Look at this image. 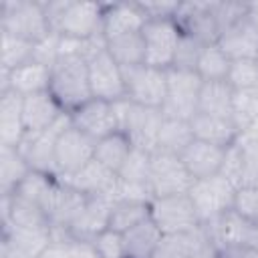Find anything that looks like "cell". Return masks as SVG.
Returning a JSON list of instances; mask_svg holds the SVG:
<instances>
[{"instance_id": "obj_1", "label": "cell", "mask_w": 258, "mask_h": 258, "mask_svg": "<svg viewBox=\"0 0 258 258\" xmlns=\"http://www.w3.org/2000/svg\"><path fill=\"white\" fill-rule=\"evenodd\" d=\"M48 91L58 101V105L73 113L89 99H93L89 85V62L77 54H62L50 69Z\"/></svg>"}, {"instance_id": "obj_2", "label": "cell", "mask_w": 258, "mask_h": 258, "mask_svg": "<svg viewBox=\"0 0 258 258\" xmlns=\"http://www.w3.org/2000/svg\"><path fill=\"white\" fill-rule=\"evenodd\" d=\"M0 30L38 42L50 34L44 4L34 0H4L0 4Z\"/></svg>"}, {"instance_id": "obj_3", "label": "cell", "mask_w": 258, "mask_h": 258, "mask_svg": "<svg viewBox=\"0 0 258 258\" xmlns=\"http://www.w3.org/2000/svg\"><path fill=\"white\" fill-rule=\"evenodd\" d=\"M236 189L238 187L222 173L206 177V179H196L191 183L187 196L200 216L202 226L218 220L220 216L232 210Z\"/></svg>"}, {"instance_id": "obj_4", "label": "cell", "mask_w": 258, "mask_h": 258, "mask_svg": "<svg viewBox=\"0 0 258 258\" xmlns=\"http://www.w3.org/2000/svg\"><path fill=\"white\" fill-rule=\"evenodd\" d=\"M202 83L204 81L196 71L167 69V93L161 105V115L165 119L189 121L198 113Z\"/></svg>"}, {"instance_id": "obj_5", "label": "cell", "mask_w": 258, "mask_h": 258, "mask_svg": "<svg viewBox=\"0 0 258 258\" xmlns=\"http://www.w3.org/2000/svg\"><path fill=\"white\" fill-rule=\"evenodd\" d=\"M71 125H73L71 113H62L46 131H42V133H26L22 137V141H20V145L16 149L24 155V159L28 161L32 171H40V173L56 177V155H54L56 139Z\"/></svg>"}, {"instance_id": "obj_6", "label": "cell", "mask_w": 258, "mask_h": 258, "mask_svg": "<svg viewBox=\"0 0 258 258\" xmlns=\"http://www.w3.org/2000/svg\"><path fill=\"white\" fill-rule=\"evenodd\" d=\"M125 79L127 99L135 105L161 109L167 93V71L149 64L121 67Z\"/></svg>"}, {"instance_id": "obj_7", "label": "cell", "mask_w": 258, "mask_h": 258, "mask_svg": "<svg viewBox=\"0 0 258 258\" xmlns=\"http://www.w3.org/2000/svg\"><path fill=\"white\" fill-rule=\"evenodd\" d=\"M191 183H194V177L187 173L179 155L159 151V149H155L151 153V167H149L151 198L187 194Z\"/></svg>"}, {"instance_id": "obj_8", "label": "cell", "mask_w": 258, "mask_h": 258, "mask_svg": "<svg viewBox=\"0 0 258 258\" xmlns=\"http://www.w3.org/2000/svg\"><path fill=\"white\" fill-rule=\"evenodd\" d=\"M141 36L145 44V64L163 71L171 69L181 36L177 22L173 18H151L145 22Z\"/></svg>"}, {"instance_id": "obj_9", "label": "cell", "mask_w": 258, "mask_h": 258, "mask_svg": "<svg viewBox=\"0 0 258 258\" xmlns=\"http://www.w3.org/2000/svg\"><path fill=\"white\" fill-rule=\"evenodd\" d=\"M149 208H151V220L161 230V234L196 232L202 228L200 216L187 194L153 198Z\"/></svg>"}, {"instance_id": "obj_10", "label": "cell", "mask_w": 258, "mask_h": 258, "mask_svg": "<svg viewBox=\"0 0 258 258\" xmlns=\"http://www.w3.org/2000/svg\"><path fill=\"white\" fill-rule=\"evenodd\" d=\"M95 147L97 141L71 125L64 129L56 139V179L77 173L81 167H85L91 159H95Z\"/></svg>"}, {"instance_id": "obj_11", "label": "cell", "mask_w": 258, "mask_h": 258, "mask_svg": "<svg viewBox=\"0 0 258 258\" xmlns=\"http://www.w3.org/2000/svg\"><path fill=\"white\" fill-rule=\"evenodd\" d=\"M89 85L95 99H103L109 103L127 99L123 69L107 50L89 60Z\"/></svg>"}, {"instance_id": "obj_12", "label": "cell", "mask_w": 258, "mask_h": 258, "mask_svg": "<svg viewBox=\"0 0 258 258\" xmlns=\"http://www.w3.org/2000/svg\"><path fill=\"white\" fill-rule=\"evenodd\" d=\"M103 10L105 4L99 2H69L56 32L60 36L87 40L103 32Z\"/></svg>"}, {"instance_id": "obj_13", "label": "cell", "mask_w": 258, "mask_h": 258, "mask_svg": "<svg viewBox=\"0 0 258 258\" xmlns=\"http://www.w3.org/2000/svg\"><path fill=\"white\" fill-rule=\"evenodd\" d=\"M173 20L181 32L198 38L202 44L218 42L220 26L214 16V2H179Z\"/></svg>"}, {"instance_id": "obj_14", "label": "cell", "mask_w": 258, "mask_h": 258, "mask_svg": "<svg viewBox=\"0 0 258 258\" xmlns=\"http://www.w3.org/2000/svg\"><path fill=\"white\" fill-rule=\"evenodd\" d=\"M71 121L77 129L93 137L95 141L119 131V121L115 113V105L103 99H89L85 105L71 113Z\"/></svg>"}, {"instance_id": "obj_15", "label": "cell", "mask_w": 258, "mask_h": 258, "mask_svg": "<svg viewBox=\"0 0 258 258\" xmlns=\"http://www.w3.org/2000/svg\"><path fill=\"white\" fill-rule=\"evenodd\" d=\"M161 121H163L161 109L131 103L123 123V133L129 137L133 147L153 153L157 149V135Z\"/></svg>"}, {"instance_id": "obj_16", "label": "cell", "mask_w": 258, "mask_h": 258, "mask_svg": "<svg viewBox=\"0 0 258 258\" xmlns=\"http://www.w3.org/2000/svg\"><path fill=\"white\" fill-rule=\"evenodd\" d=\"M89 196L73 189L71 185L62 183L60 179L54 181V185L50 187L46 200L42 202V210L48 216L50 228H71V224L75 222V218L81 214L85 202Z\"/></svg>"}, {"instance_id": "obj_17", "label": "cell", "mask_w": 258, "mask_h": 258, "mask_svg": "<svg viewBox=\"0 0 258 258\" xmlns=\"http://www.w3.org/2000/svg\"><path fill=\"white\" fill-rule=\"evenodd\" d=\"M115 200L109 196H89L81 214L71 224L69 232L75 240H93L97 234L109 228V218L113 212Z\"/></svg>"}, {"instance_id": "obj_18", "label": "cell", "mask_w": 258, "mask_h": 258, "mask_svg": "<svg viewBox=\"0 0 258 258\" xmlns=\"http://www.w3.org/2000/svg\"><path fill=\"white\" fill-rule=\"evenodd\" d=\"M62 183L71 185L73 189L85 194V196H109L115 200L117 189V173L107 169L97 159H91L85 167H81L77 173L58 177Z\"/></svg>"}, {"instance_id": "obj_19", "label": "cell", "mask_w": 258, "mask_h": 258, "mask_svg": "<svg viewBox=\"0 0 258 258\" xmlns=\"http://www.w3.org/2000/svg\"><path fill=\"white\" fill-rule=\"evenodd\" d=\"M224 155H226V149L224 147H218V145H212V143L194 139L179 153V159L183 161L187 173L196 181V179H206V177L218 175L222 171Z\"/></svg>"}, {"instance_id": "obj_20", "label": "cell", "mask_w": 258, "mask_h": 258, "mask_svg": "<svg viewBox=\"0 0 258 258\" xmlns=\"http://www.w3.org/2000/svg\"><path fill=\"white\" fill-rule=\"evenodd\" d=\"M62 113H67L50 91H40L28 97H22V123L26 133L46 131Z\"/></svg>"}, {"instance_id": "obj_21", "label": "cell", "mask_w": 258, "mask_h": 258, "mask_svg": "<svg viewBox=\"0 0 258 258\" xmlns=\"http://www.w3.org/2000/svg\"><path fill=\"white\" fill-rule=\"evenodd\" d=\"M147 22V16L139 2L131 4H105L103 10V34L107 40L123 36V34H133L141 32Z\"/></svg>"}, {"instance_id": "obj_22", "label": "cell", "mask_w": 258, "mask_h": 258, "mask_svg": "<svg viewBox=\"0 0 258 258\" xmlns=\"http://www.w3.org/2000/svg\"><path fill=\"white\" fill-rule=\"evenodd\" d=\"M2 85L0 91L12 89L14 93H18L20 97H28L40 91H48L50 85V67L36 62V60H28L26 64L6 73L2 71Z\"/></svg>"}, {"instance_id": "obj_23", "label": "cell", "mask_w": 258, "mask_h": 258, "mask_svg": "<svg viewBox=\"0 0 258 258\" xmlns=\"http://www.w3.org/2000/svg\"><path fill=\"white\" fill-rule=\"evenodd\" d=\"M218 46L234 58H256L258 56V30L250 24L246 14L224 28L218 36Z\"/></svg>"}, {"instance_id": "obj_24", "label": "cell", "mask_w": 258, "mask_h": 258, "mask_svg": "<svg viewBox=\"0 0 258 258\" xmlns=\"http://www.w3.org/2000/svg\"><path fill=\"white\" fill-rule=\"evenodd\" d=\"M194 137L218 147H230L238 141L240 129L234 123V119L228 117H216V115H206V113H196L189 119Z\"/></svg>"}, {"instance_id": "obj_25", "label": "cell", "mask_w": 258, "mask_h": 258, "mask_svg": "<svg viewBox=\"0 0 258 258\" xmlns=\"http://www.w3.org/2000/svg\"><path fill=\"white\" fill-rule=\"evenodd\" d=\"M24 135L22 97L12 89L0 91V145L18 147Z\"/></svg>"}, {"instance_id": "obj_26", "label": "cell", "mask_w": 258, "mask_h": 258, "mask_svg": "<svg viewBox=\"0 0 258 258\" xmlns=\"http://www.w3.org/2000/svg\"><path fill=\"white\" fill-rule=\"evenodd\" d=\"M2 224H14L20 228H50L44 210L16 194L2 196Z\"/></svg>"}, {"instance_id": "obj_27", "label": "cell", "mask_w": 258, "mask_h": 258, "mask_svg": "<svg viewBox=\"0 0 258 258\" xmlns=\"http://www.w3.org/2000/svg\"><path fill=\"white\" fill-rule=\"evenodd\" d=\"M208 242L210 240H208L204 228H200L196 232L163 234L153 258H198Z\"/></svg>"}, {"instance_id": "obj_28", "label": "cell", "mask_w": 258, "mask_h": 258, "mask_svg": "<svg viewBox=\"0 0 258 258\" xmlns=\"http://www.w3.org/2000/svg\"><path fill=\"white\" fill-rule=\"evenodd\" d=\"M2 240L28 258H38L52 242L50 228H20L14 224H2Z\"/></svg>"}, {"instance_id": "obj_29", "label": "cell", "mask_w": 258, "mask_h": 258, "mask_svg": "<svg viewBox=\"0 0 258 258\" xmlns=\"http://www.w3.org/2000/svg\"><path fill=\"white\" fill-rule=\"evenodd\" d=\"M198 113L228 117L234 119V89L228 81H204L200 99H198Z\"/></svg>"}, {"instance_id": "obj_30", "label": "cell", "mask_w": 258, "mask_h": 258, "mask_svg": "<svg viewBox=\"0 0 258 258\" xmlns=\"http://www.w3.org/2000/svg\"><path fill=\"white\" fill-rule=\"evenodd\" d=\"M161 236V230L151 218L129 228L127 232H123L125 258H153Z\"/></svg>"}, {"instance_id": "obj_31", "label": "cell", "mask_w": 258, "mask_h": 258, "mask_svg": "<svg viewBox=\"0 0 258 258\" xmlns=\"http://www.w3.org/2000/svg\"><path fill=\"white\" fill-rule=\"evenodd\" d=\"M30 165L16 147L0 145V194H14L20 181L30 173Z\"/></svg>"}, {"instance_id": "obj_32", "label": "cell", "mask_w": 258, "mask_h": 258, "mask_svg": "<svg viewBox=\"0 0 258 258\" xmlns=\"http://www.w3.org/2000/svg\"><path fill=\"white\" fill-rule=\"evenodd\" d=\"M131 149H133V145H131L129 137L123 131H115L97 141L95 159L99 163H103L107 169H111L113 173H119V169L127 161Z\"/></svg>"}, {"instance_id": "obj_33", "label": "cell", "mask_w": 258, "mask_h": 258, "mask_svg": "<svg viewBox=\"0 0 258 258\" xmlns=\"http://www.w3.org/2000/svg\"><path fill=\"white\" fill-rule=\"evenodd\" d=\"M194 139L196 137H194V131H191L189 121L165 119L163 117L161 127H159V135H157V149L179 155Z\"/></svg>"}, {"instance_id": "obj_34", "label": "cell", "mask_w": 258, "mask_h": 258, "mask_svg": "<svg viewBox=\"0 0 258 258\" xmlns=\"http://www.w3.org/2000/svg\"><path fill=\"white\" fill-rule=\"evenodd\" d=\"M151 202H139V200H119L113 206L111 218H109V228L115 232H127L129 228L145 222L151 218Z\"/></svg>"}, {"instance_id": "obj_35", "label": "cell", "mask_w": 258, "mask_h": 258, "mask_svg": "<svg viewBox=\"0 0 258 258\" xmlns=\"http://www.w3.org/2000/svg\"><path fill=\"white\" fill-rule=\"evenodd\" d=\"M107 52L115 58L119 67H135L145 62V44L141 32L123 34L107 40Z\"/></svg>"}, {"instance_id": "obj_36", "label": "cell", "mask_w": 258, "mask_h": 258, "mask_svg": "<svg viewBox=\"0 0 258 258\" xmlns=\"http://www.w3.org/2000/svg\"><path fill=\"white\" fill-rule=\"evenodd\" d=\"M230 64L232 58L218 46V42H212L202 48L196 73L200 75L202 81H226L230 73Z\"/></svg>"}, {"instance_id": "obj_37", "label": "cell", "mask_w": 258, "mask_h": 258, "mask_svg": "<svg viewBox=\"0 0 258 258\" xmlns=\"http://www.w3.org/2000/svg\"><path fill=\"white\" fill-rule=\"evenodd\" d=\"M0 38H2V64L0 71H14L22 64H26L28 60H32V50H34V42L18 38L10 32L0 30Z\"/></svg>"}, {"instance_id": "obj_38", "label": "cell", "mask_w": 258, "mask_h": 258, "mask_svg": "<svg viewBox=\"0 0 258 258\" xmlns=\"http://www.w3.org/2000/svg\"><path fill=\"white\" fill-rule=\"evenodd\" d=\"M149 167H151V153L133 147L129 157H127V161L119 169L117 177L123 183L149 187Z\"/></svg>"}, {"instance_id": "obj_39", "label": "cell", "mask_w": 258, "mask_h": 258, "mask_svg": "<svg viewBox=\"0 0 258 258\" xmlns=\"http://www.w3.org/2000/svg\"><path fill=\"white\" fill-rule=\"evenodd\" d=\"M226 81L234 91H258V60L234 58Z\"/></svg>"}, {"instance_id": "obj_40", "label": "cell", "mask_w": 258, "mask_h": 258, "mask_svg": "<svg viewBox=\"0 0 258 258\" xmlns=\"http://www.w3.org/2000/svg\"><path fill=\"white\" fill-rule=\"evenodd\" d=\"M54 181H56V177H52V175H46V173H40V171H30L20 181V185L14 189V194L24 198V200H30V202H34L42 208V202L46 200Z\"/></svg>"}, {"instance_id": "obj_41", "label": "cell", "mask_w": 258, "mask_h": 258, "mask_svg": "<svg viewBox=\"0 0 258 258\" xmlns=\"http://www.w3.org/2000/svg\"><path fill=\"white\" fill-rule=\"evenodd\" d=\"M234 123L240 133L258 121V91H234Z\"/></svg>"}, {"instance_id": "obj_42", "label": "cell", "mask_w": 258, "mask_h": 258, "mask_svg": "<svg viewBox=\"0 0 258 258\" xmlns=\"http://www.w3.org/2000/svg\"><path fill=\"white\" fill-rule=\"evenodd\" d=\"M206 44H202L198 38L181 32L179 42H177V50H175V58L171 69H181V71H196L198 67V58L202 54V48Z\"/></svg>"}, {"instance_id": "obj_43", "label": "cell", "mask_w": 258, "mask_h": 258, "mask_svg": "<svg viewBox=\"0 0 258 258\" xmlns=\"http://www.w3.org/2000/svg\"><path fill=\"white\" fill-rule=\"evenodd\" d=\"M232 212H236L240 218L258 224V187L254 185H240L234 196Z\"/></svg>"}, {"instance_id": "obj_44", "label": "cell", "mask_w": 258, "mask_h": 258, "mask_svg": "<svg viewBox=\"0 0 258 258\" xmlns=\"http://www.w3.org/2000/svg\"><path fill=\"white\" fill-rule=\"evenodd\" d=\"M244 167H246V155L244 149L240 147V143L236 141L234 145L226 147V155H224V163H222V175L228 177L236 187L242 185V177H244Z\"/></svg>"}, {"instance_id": "obj_45", "label": "cell", "mask_w": 258, "mask_h": 258, "mask_svg": "<svg viewBox=\"0 0 258 258\" xmlns=\"http://www.w3.org/2000/svg\"><path fill=\"white\" fill-rule=\"evenodd\" d=\"M101 258H125V246H123V234L115 232L111 228L97 234L93 240H89Z\"/></svg>"}, {"instance_id": "obj_46", "label": "cell", "mask_w": 258, "mask_h": 258, "mask_svg": "<svg viewBox=\"0 0 258 258\" xmlns=\"http://www.w3.org/2000/svg\"><path fill=\"white\" fill-rule=\"evenodd\" d=\"M58 44H60V34H58V32L46 34L42 40L34 42L32 60L42 62V64H46V67L52 69V64L58 60Z\"/></svg>"}, {"instance_id": "obj_47", "label": "cell", "mask_w": 258, "mask_h": 258, "mask_svg": "<svg viewBox=\"0 0 258 258\" xmlns=\"http://www.w3.org/2000/svg\"><path fill=\"white\" fill-rule=\"evenodd\" d=\"M147 20L151 18H173L179 2H139Z\"/></svg>"}, {"instance_id": "obj_48", "label": "cell", "mask_w": 258, "mask_h": 258, "mask_svg": "<svg viewBox=\"0 0 258 258\" xmlns=\"http://www.w3.org/2000/svg\"><path fill=\"white\" fill-rule=\"evenodd\" d=\"M214 248L218 258H258V248L244 244H220Z\"/></svg>"}, {"instance_id": "obj_49", "label": "cell", "mask_w": 258, "mask_h": 258, "mask_svg": "<svg viewBox=\"0 0 258 258\" xmlns=\"http://www.w3.org/2000/svg\"><path fill=\"white\" fill-rule=\"evenodd\" d=\"M71 256L73 258H101L89 240H73L71 242Z\"/></svg>"}, {"instance_id": "obj_50", "label": "cell", "mask_w": 258, "mask_h": 258, "mask_svg": "<svg viewBox=\"0 0 258 258\" xmlns=\"http://www.w3.org/2000/svg\"><path fill=\"white\" fill-rule=\"evenodd\" d=\"M38 258H73L71 256V242H50Z\"/></svg>"}, {"instance_id": "obj_51", "label": "cell", "mask_w": 258, "mask_h": 258, "mask_svg": "<svg viewBox=\"0 0 258 258\" xmlns=\"http://www.w3.org/2000/svg\"><path fill=\"white\" fill-rule=\"evenodd\" d=\"M246 18H248L250 24L258 30V2H250V4H246Z\"/></svg>"}]
</instances>
